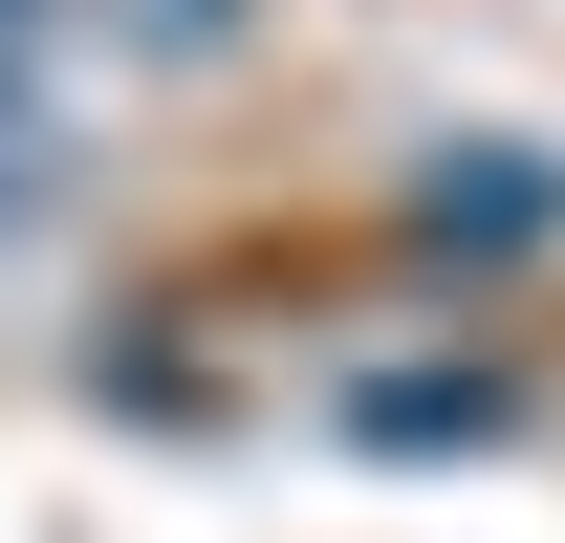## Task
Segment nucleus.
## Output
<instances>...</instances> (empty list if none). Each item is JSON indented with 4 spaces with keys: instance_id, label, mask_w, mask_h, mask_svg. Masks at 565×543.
<instances>
[{
    "instance_id": "nucleus-1",
    "label": "nucleus",
    "mask_w": 565,
    "mask_h": 543,
    "mask_svg": "<svg viewBox=\"0 0 565 543\" xmlns=\"http://www.w3.org/2000/svg\"><path fill=\"white\" fill-rule=\"evenodd\" d=\"M414 217H435V239H544V217H565V174H544V152H457Z\"/></svg>"
},
{
    "instance_id": "nucleus-2",
    "label": "nucleus",
    "mask_w": 565,
    "mask_h": 543,
    "mask_svg": "<svg viewBox=\"0 0 565 543\" xmlns=\"http://www.w3.org/2000/svg\"><path fill=\"white\" fill-rule=\"evenodd\" d=\"M22 66H44V0H0V109H22Z\"/></svg>"
}]
</instances>
